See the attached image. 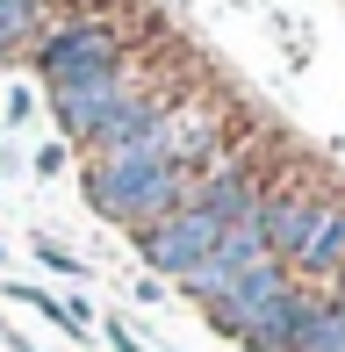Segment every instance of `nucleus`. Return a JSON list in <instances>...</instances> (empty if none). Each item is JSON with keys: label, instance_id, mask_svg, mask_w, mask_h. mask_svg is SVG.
Wrapping results in <instances>:
<instances>
[{"label": "nucleus", "instance_id": "nucleus-1", "mask_svg": "<svg viewBox=\"0 0 345 352\" xmlns=\"http://www.w3.org/2000/svg\"><path fill=\"white\" fill-rule=\"evenodd\" d=\"M80 195L101 223H122V230H144V223L172 216L187 195H194V173L180 166H93L80 173Z\"/></svg>", "mask_w": 345, "mask_h": 352}, {"label": "nucleus", "instance_id": "nucleus-2", "mask_svg": "<svg viewBox=\"0 0 345 352\" xmlns=\"http://www.w3.org/2000/svg\"><path fill=\"white\" fill-rule=\"evenodd\" d=\"M29 58H36L43 87H72V79H87V72L122 65L130 51H122V29L108 22V14H65V22H43L36 29Z\"/></svg>", "mask_w": 345, "mask_h": 352}, {"label": "nucleus", "instance_id": "nucleus-3", "mask_svg": "<svg viewBox=\"0 0 345 352\" xmlns=\"http://www.w3.org/2000/svg\"><path fill=\"white\" fill-rule=\"evenodd\" d=\"M137 237V266H144L151 280H180L194 259H209V245L223 237V223H209L201 209H172V216H159V223H144V230H130Z\"/></svg>", "mask_w": 345, "mask_h": 352}, {"label": "nucleus", "instance_id": "nucleus-4", "mask_svg": "<svg viewBox=\"0 0 345 352\" xmlns=\"http://www.w3.org/2000/svg\"><path fill=\"white\" fill-rule=\"evenodd\" d=\"M137 87H144V79H137L130 58H122V65H108V72H87V79H72V87H51V116H58V130H65L72 144H93L101 122L115 116Z\"/></svg>", "mask_w": 345, "mask_h": 352}, {"label": "nucleus", "instance_id": "nucleus-5", "mask_svg": "<svg viewBox=\"0 0 345 352\" xmlns=\"http://www.w3.org/2000/svg\"><path fill=\"white\" fill-rule=\"evenodd\" d=\"M266 259H274V252H266L259 223H238V230H223V237L209 245V259H194V266L180 274V295H194L201 309H209V302H223L238 280H252Z\"/></svg>", "mask_w": 345, "mask_h": 352}, {"label": "nucleus", "instance_id": "nucleus-6", "mask_svg": "<svg viewBox=\"0 0 345 352\" xmlns=\"http://www.w3.org/2000/svg\"><path fill=\"white\" fill-rule=\"evenodd\" d=\"M317 187H309V180H295V173H288V180H274V187H266V195H259V237H266V252H274V259L280 266H288L295 259V245H302V237H309V223H317Z\"/></svg>", "mask_w": 345, "mask_h": 352}, {"label": "nucleus", "instance_id": "nucleus-7", "mask_svg": "<svg viewBox=\"0 0 345 352\" xmlns=\"http://www.w3.org/2000/svg\"><path fill=\"white\" fill-rule=\"evenodd\" d=\"M309 309H317V295H302V287H288L280 302H266L259 316H245L238 331H223L230 345H245V352H295V338H302V324H309Z\"/></svg>", "mask_w": 345, "mask_h": 352}, {"label": "nucleus", "instance_id": "nucleus-8", "mask_svg": "<svg viewBox=\"0 0 345 352\" xmlns=\"http://www.w3.org/2000/svg\"><path fill=\"white\" fill-rule=\"evenodd\" d=\"M288 266H302V274H317V280H338L345 274V195H324L317 201V223H309V237L295 245Z\"/></svg>", "mask_w": 345, "mask_h": 352}, {"label": "nucleus", "instance_id": "nucleus-9", "mask_svg": "<svg viewBox=\"0 0 345 352\" xmlns=\"http://www.w3.org/2000/svg\"><path fill=\"white\" fill-rule=\"evenodd\" d=\"M288 287H302V280H295V266H280V259H266V266H259L252 280H238V287H230L223 302H209V316H216V331H238L245 316H259L266 302H280V295H288Z\"/></svg>", "mask_w": 345, "mask_h": 352}, {"label": "nucleus", "instance_id": "nucleus-10", "mask_svg": "<svg viewBox=\"0 0 345 352\" xmlns=\"http://www.w3.org/2000/svg\"><path fill=\"white\" fill-rule=\"evenodd\" d=\"M295 352H345V302L317 295V309H309L302 338H295Z\"/></svg>", "mask_w": 345, "mask_h": 352}, {"label": "nucleus", "instance_id": "nucleus-11", "mask_svg": "<svg viewBox=\"0 0 345 352\" xmlns=\"http://www.w3.org/2000/svg\"><path fill=\"white\" fill-rule=\"evenodd\" d=\"M36 29H43V0H0V65L22 43H36Z\"/></svg>", "mask_w": 345, "mask_h": 352}, {"label": "nucleus", "instance_id": "nucleus-12", "mask_svg": "<svg viewBox=\"0 0 345 352\" xmlns=\"http://www.w3.org/2000/svg\"><path fill=\"white\" fill-rule=\"evenodd\" d=\"M14 302H29V309H36V316H51V324L58 331H72V338H80V331H87V302H58V295H43V287H14Z\"/></svg>", "mask_w": 345, "mask_h": 352}, {"label": "nucleus", "instance_id": "nucleus-13", "mask_svg": "<svg viewBox=\"0 0 345 352\" xmlns=\"http://www.w3.org/2000/svg\"><path fill=\"white\" fill-rule=\"evenodd\" d=\"M36 259L51 266V274H72V280L87 274V259H72V252H65V245H51V237H43V245H36Z\"/></svg>", "mask_w": 345, "mask_h": 352}, {"label": "nucleus", "instance_id": "nucleus-14", "mask_svg": "<svg viewBox=\"0 0 345 352\" xmlns=\"http://www.w3.org/2000/svg\"><path fill=\"white\" fill-rule=\"evenodd\" d=\"M101 338L115 345V352H151L144 338H130V324H115V316H108V324H101Z\"/></svg>", "mask_w": 345, "mask_h": 352}, {"label": "nucleus", "instance_id": "nucleus-15", "mask_svg": "<svg viewBox=\"0 0 345 352\" xmlns=\"http://www.w3.org/2000/svg\"><path fill=\"white\" fill-rule=\"evenodd\" d=\"M36 173H43V180H51V173H65V144H43V151H36Z\"/></svg>", "mask_w": 345, "mask_h": 352}, {"label": "nucleus", "instance_id": "nucleus-16", "mask_svg": "<svg viewBox=\"0 0 345 352\" xmlns=\"http://www.w3.org/2000/svg\"><path fill=\"white\" fill-rule=\"evenodd\" d=\"M29 108H36V94H29V87H8V122H22Z\"/></svg>", "mask_w": 345, "mask_h": 352}, {"label": "nucleus", "instance_id": "nucleus-17", "mask_svg": "<svg viewBox=\"0 0 345 352\" xmlns=\"http://www.w3.org/2000/svg\"><path fill=\"white\" fill-rule=\"evenodd\" d=\"M331 302H345V274H338V280H331Z\"/></svg>", "mask_w": 345, "mask_h": 352}, {"label": "nucleus", "instance_id": "nucleus-18", "mask_svg": "<svg viewBox=\"0 0 345 352\" xmlns=\"http://www.w3.org/2000/svg\"><path fill=\"white\" fill-rule=\"evenodd\" d=\"M0 345H8V331H0Z\"/></svg>", "mask_w": 345, "mask_h": 352}]
</instances>
